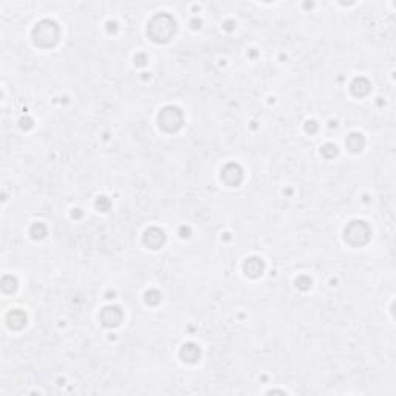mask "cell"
Listing matches in <instances>:
<instances>
[{"label":"cell","mask_w":396,"mask_h":396,"mask_svg":"<svg viewBox=\"0 0 396 396\" xmlns=\"http://www.w3.org/2000/svg\"><path fill=\"white\" fill-rule=\"evenodd\" d=\"M175 33V22L167 14H159L152 19L149 25V34L155 42H166Z\"/></svg>","instance_id":"obj_1"},{"label":"cell","mask_w":396,"mask_h":396,"mask_svg":"<svg viewBox=\"0 0 396 396\" xmlns=\"http://www.w3.org/2000/svg\"><path fill=\"white\" fill-rule=\"evenodd\" d=\"M34 44L39 47H53L59 39V28L53 20H42L33 31Z\"/></svg>","instance_id":"obj_2"},{"label":"cell","mask_w":396,"mask_h":396,"mask_svg":"<svg viewBox=\"0 0 396 396\" xmlns=\"http://www.w3.org/2000/svg\"><path fill=\"white\" fill-rule=\"evenodd\" d=\"M345 239L353 246H362L370 239V229L364 221H351L345 229Z\"/></svg>","instance_id":"obj_3"},{"label":"cell","mask_w":396,"mask_h":396,"mask_svg":"<svg viewBox=\"0 0 396 396\" xmlns=\"http://www.w3.org/2000/svg\"><path fill=\"white\" fill-rule=\"evenodd\" d=\"M158 121L166 132H177L181 124H183V113L177 107L170 105L161 110V113L158 116Z\"/></svg>","instance_id":"obj_4"},{"label":"cell","mask_w":396,"mask_h":396,"mask_svg":"<svg viewBox=\"0 0 396 396\" xmlns=\"http://www.w3.org/2000/svg\"><path fill=\"white\" fill-rule=\"evenodd\" d=\"M221 178L224 180V183L229 186H237L240 184V181L243 178V170L239 164L231 163L228 166H224L223 172H221Z\"/></svg>","instance_id":"obj_5"},{"label":"cell","mask_w":396,"mask_h":396,"mask_svg":"<svg viewBox=\"0 0 396 396\" xmlns=\"http://www.w3.org/2000/svg\"><path fill=\"white\" fill-rule=\"evenodd\" d=\"M101 320L105 327H116L122 320V311L118 306H107L102 309Z\"/></svg>","instance_id":"obj_6"},{"label":"cell","mask_w":396,"mask_h":396,"mask_svg":"<svg viewBox=\"0 0 396 396\" xmlns=\"http://www.w3.org/2000/svg\"><path fill=\"white\" fill-rule=\"evenodd\" d=\"M164 242H166V235L158 228H151L144 235V243L147 246H151L152 249H158L159 246L164 244Z\"/></svg>","instance_id":"obj_7"},{"label":"cell","mask_w":396,"mask_h":396,"mask_svg":"<svg viewBox=\"0 0 396 396\" xmlns=\"http://www.w3.org/2000/svg\"><path fill=\"white\" fill-rule=\"evenodd\" d=\"M263 270H265V263L262 259H259V257H251V259L244 262V271L251 277L260 275L263 273Z\"/></svg>","instance_id":"obj_8"},{"label":"cell","mask_w":396,"mask_h":396,"mask_svg":"<svg viewBox=\"0 0 396 396\" xmlns=\"http://www.w3.org/2000/svg\"><path fill=\"white\" fill-rule=\"evenodd\" d=\"M180 355L184 362H190V364L197 362V359L200 358V348L195 344H186V345H183V348H181Z\"/></svg>","instance_id":"obj_9"},{"label":"cell","mask_w":396,"mask_h":396,"mask_svg":"<svg viewBox=\"0 0 396 396\" xmlns=\"http://www.w3.org/2000/svg\"><path fill=\"white\" fill-rule=\"evenodd\" d=\"M25 324H27V316L24 311H20V309H13V311L8 314V325L11 328L20 330L22 327H25Z\"/></svg>","instance_id":"obj_10"},{"label":"cell","mask_w":396,"mask_h":396,"mask_svg":"<svg viewBox=\"0 0 396 396\" xmlns=\"http://www.w3.org/2000/svg\"><path fill=\"white\" fill-rule=\"evenodd\" d=\"M345 144L351 152H359V151H362L364 144H366V140H364V136L361 133H351L347 138Z\"/></svg>","instance_id":"obj_11"},{"label":"cell","mask_w":396,"mask_h":396,"mask_svg":"<svg viewBox=\"0 0 396 396\" xmlns=\"http://www.w3.org/2000/svg\"><path fill=\"white\" fill-rule=\"evenodd\" d=\"M351 90L356 96H364L370 91V82L366 78H358L351 84Z\"/></svg>","instance_id":"obj_12"},{"label":"cell","mask_w":396,"mask_h":396,"mask_svg":"<svg viewBox=\"0 0 396 396\" xmlns=\"http://www.w3.org/2000/svg\"><path fill=\"white\" fill-rule=\"evenodd\" d=\"M45 234H47V228L42 223H36L34 226L31 228V235H33L34 239H42Z\"/></svg>","instance_id":"obj_13"},{"label":"cell","mask_w":396,"mask_h":396,"mask_svg":"<svg viewBox=\"0 0 396 396\" xmlns=\"http://www.w3.org/2000/svg\"><path fill=\"white\" fill-rule=\"evenodd\" d=\"M159 301H161V294H159L158 291L152 290V291L146 293V302H147V304L156 305V304H159Z\"/></svg>","instance_id":"obj_14"},{"label":"cell","mask_w":396,"mask_h":396,"mask_svg":"<svg viewBox=\"0 0 396 396\" xmlns=\"http://www.w3.org/2000/svg\"><path fill=\"white\" fill-rule=\"evenodd\" d=\"M322 155L325 158H335L337 155V147L335 144H325L322 147Z\"/></svg>","instance_id":"obj_15"},{"label":"cell","mask_w":396,"mask_h":396,"mask_svg":"<svg viewBox=\"0 0 396 396\" xmlns=\"http://www.w3.org/2000/svg\"><path fill=\"white\" fill-rule=\"evenodd\" d=\"M296 285L301 288V290H308V288L311 286V280H309L308 277H299L296 280Z\"/></svg>","instance_id":"obj_16"},{"label":"cell","mask_w":396,"mask_h":396,"mask_svg":"<svg viewBox=\"0 0 396 396\" xmlns=\"http://www.w3.org/2000/svg\"><path fill=\"white\" fill-rule=\"evenodd\" d=\"M96 205H98V208H99L101 211H104V212H105L107 209L110 208V201L107 200L105 197H101V198L98 200V203H96Z\"/></svg>","instance_id":"obj_17"},{"label":"cell","mask_w":396,"mask_h":396,"mask_svg":"<svg viewBox=\"0 0 396 396\" xmlns=\"http://www.w3.org/2000/svg\"><path fill=\"white\" fill-rule=\"evenodd\" d=\"M316 128H317V125H316L314 121L308 122V125H306V130H308V132H316Z\"/></svg>","instance_id":"obj_18"}]
</instances>
